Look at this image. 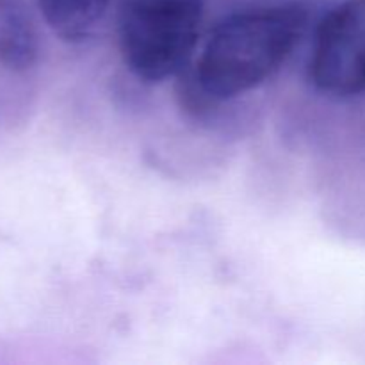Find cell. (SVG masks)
<instances>
[{"instance_id": "6da1fadb", "label": "cell", "mask_w": 365, "mask_h": 365, "mask_svg": "<svg viewBox=\"0 0 365 365\" xmlns=\"http://www.w3.org/2000/svg\"><path fill=\"white\" fill-rule=\"evenodd\" d=\"M305 27L307 9L302 4L232 14L210 31L184 88L207 103L252 91L285 63Z\"/></svg>"}, {"instance_id": "7a4b0ae2", "label": "cell", "mask_w": 365, "mask_h": 365, "mask_svg": "<svg viewBox=\"0 0 365 365\" xmlns=\"http://www.w3.org/2000/svg\"><path fill=\"white\" fill-rule=\"evenodd\" d=\"M205 0H120V50L143 82H160L189 66Z\"/></svg>"}, {"instance_id": "3957f363", "label": "cell", "mask_w": 365, "mask_h": 365, "mask_svg": "<svg viewBox=\"0 0 365 365\" xmlns=\"http://www.w3.org/2000/svg\"><path fill=\"white\" fill-rule=\"evenodd\" d=\"M310 78L328 95L365 91V0H344L321 20L310 57Z\"/></svg>"}, {"instance_id": "277c9868", "label": "cell", "mask_w": 365, "mask_h": 365, "mask_svg": "<svg viewBox=\"0 0 365 365\" xmlns=\"http://www.w3.org/2000/svg\"><path fill=\"white\" fill-rule=\"evenodd\" d=\"M38 59V34L21 0H0V64L29 70Z\"/></svg>"}, {"instance_id": "5b68a950", "label": "cell", "mask_w": 365, "mask_h": 365, "mask_svg": "<svg viewBox=\"0 0 365 365\" xmlns=\"http://www.w3.org/2000/svg\"><path fill=\"white\" fill-rule=\"evenodd\" d=\"M110 0H38L48 27L66 43H82L93 36L106 16Z\"/></svg>"}]
</instances>
